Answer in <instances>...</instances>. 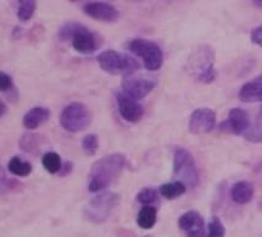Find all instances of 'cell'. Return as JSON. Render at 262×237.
<instances>
[{"label": "cell", "instance_id": "1", "mask_svg": "<svg viewBox=\"0 0 262 237\" xmlns=\"http://www.w3.org/2000/svg\"><path fill=\"white\" fill-rule=\"evenodd\" d=\"M127 166L126 156L121 153L105 155L92 165L88 179V190L97 193L105 191L116 182Z\"/></svg>", "mask_w": 262, "mask_h": 237}, {"label": "cell", "instance_id": "2", "mask_svg": "<svg viewBox=\"0 0 262 237\" xmlns=\"http://www.w3.org/2000/svg\"><path fill=\"white\" fill-rule=\"evenodd\" d=\"M59 38L61 41H71L73 49L84 55L97 52L103 43L99 34L79 22H69L62 25L59 30Z\"/></svg>", "mask_w": 262, "mask_h": 237}, {"label": "cell", "instance_id": "3", "mask_svg": "<svg viewBox=\"0 0 262 237\" xmlns=\"http://www.w3.org/2000/svg\"><path fill=\"white\" fill-rule=\"evenodd\" d=\"M189 69L191 75L201 83H212L217 72L215 70V50L209 44H201L190 54Z\"/></svg>", "mask_w": 262, "mask_h": 237}, {"label": "cell", "instance_id": "4", "mask_svg": "<svg viewBox=\"0 0 262 237\" xmlns=\"http://www.w3.org/2000/svg\"><path fill=\"white\" fill-rule=\"evenodd\" d=\"M97 62L101 70L110 75H123L124 77L133 75L139 70L140 64L134 57L127 54H121L116 50L107 49L100 53L97 57Z\"/></svg>", "mask_w": 262, "mask_h": 237}, {"label": "cell", "instance_id": "5", "mask_svg": "<svg viewBox=\"0 0 262 237\" xmlns=\"http://www.w3.org/2000/svg\"><path fill=\"white\" fill-rule=\"evenodd\" d=\"M173 176L176 180L183 184L185 187L195 188L199 184V170L195 159L185 148H177L173 156Z\"/></svg>", "mask_w": 262, "mask_h": 237}, {"label": "cell", "instance_id": "6", "mask_svg": "<svg viewBox=\"0 0 262 237\" xmlns=\"http://www.w3.org/2000/svg\"><path fill=\"white\" fill-rule=\"evenodd\" d=\"M118 202H120V196L117 193L104 191L101 193H98L97 196L93 197L88 202L84 210H83V214L88 222L101 224L108 219Z\"/></svg>", "mask_w": 262, "mask_h": 237}, {"label": "cell", "instance_id": "7", "mask_svg": "<svg viewBox=\"0 0 262 237\" xmlns=\"http://www.w3.org/2000/svg\"><path fill=\"white\" fill-rule=\"evenodd\" d=\"M92 123L89 108L81 102H72L62 109L60 114V125L67 132L76 133L88 129Z\"/></svg>", "mask_w": 262, "mask_h": 237}, {"label": "cell", "instance_id": "8", "mask_svg": "<svg viewBox=\"0 0 262 237\" xmlns=\"http://www.w3.org/2000/svg\"><path fill=\"white\" fill-rule=\"evenodd\" d=\"M127 48L132 54L142 57L145 69L158 71L164 63V54L158 44L145 38H134L127 43Z\"/></svg>", "mask_w": 262, "mask_h": 237}, {"label": "cell", "instance_id": "9", "mask_svg": "<svg viewBox=\"0 0 262 237\" xmlns=\"http://www.w3.org/2000/svg\"><path fill=\"white\" fill-rule=\"evenodd\" d=\"M216 125V113L210 108H198L189 117L188 130L193 134L209 133Z\"/></svg>", "mask_w": 262, "mask_h": 237}, {"label": "cell", "instance_id": "10", "mask_svg": "<svg viewBox=\"0 0 262 237\" xmlns=\"http://www.w3.org/2000/svg\"><path fill=\"white\" fill-rule=\"evenodd\" d=\"M250 116L244 109L233 108L229 110L228 117L220 125V130L225 133L243 134L250 130Z\"/></svg>", "mask_w": 262, "mask_h": 237}, {"label": "cell", "instance_id": "11", "mask_svg": "<svg viewBox=\"0 0 262 237\" xmlns=\"http://www.w3.org/2000/svg\"><path fill=\"white\" fill-rule=\"evenodd\" d=\"M83 11L89 17L106 24H114L120 18V11L106 2H91L83 6Z\"/></svg>", "mask_w": 262, "mask_h": 237}, {"label": "cell", "instance_id": "12", "mask_svg": "<svg viewBox=\"0 0 262 237\" xmlns=\"http://www.w3.org/2000/svg\"><path fill=\"white\" fill-rule=\"evenodd\" d=\"M178 227L187 237H205V223L199 211L188 210L178 219Z\"/></svg>", "mask_w": 262, "mask_h": 237}, {"label": "cell", "instance_id": "13", "mask_svg": "<svg viewBox=\"0 0 262 237\" xmlns=\"http://www.w3.org/2000/svg\"><path fill=\"white\" fill-rule=\"evenodd\" d=\"M155 80L144 77H133V76L124 77L122 82L124 94L129 95L130 98L136 99V101L137 99L145 98L146 95L155 88Z\"/></svg>", "mask_w": 262, "mask_h": 237}, {"label": "cell", "instance_id": "14", "mask_svg": "<svg viewBox=\"0 0 262 237\" xmlns=\"http://www.w3.org/2000/svg\"><path fill=\"white\" fill-rule=\"evenodd\" d=\"M117 105L120 115L128 123H138L144 115V108L138 101L120 92L117 94Z\"/></svg>", "mask_w": 262, "mask_h": 237}, {"label": "cell", "instance_id": "15", "mask_svg": "<svg viewBox=\"0 0 262 237\" xmlns=\"http://www.w3.org/2000/svg\"><path fill=\"white\" fill-rule=\"evenodd\" d=\"M239 99L244 103H256L262 101V76L258 75L239 89Z\"/></svg>", "mask_w": 262, "mask_h": 237}, {"label": "cell", "instance_id": "16", "mask_svg": "<svg viewBox=\"0 0 262 237\" xmlns=\"http://www.w3.org/2000/svg\"><path fill=\"white\" fill-rule=\"evenodd\" d=\"M50 117V110L44 107H36L28 110L24 116V126L27 130H36L40 125L46 124Z\"/></svg>", "mask_w": 262, "mask_h": 237}, {"label": "cell", "instance_id": "17", "mask_svg": "<svg viewBox=\"0 0 262 237\" xmlns=\"http://www.w3.org/2000/svg\"><path fill=\"white\" fill-rule=\"evenodd\" d=\"M232 201L236 204H247L254 197V186L249 181H238L231 188Z\"/></svg>", "mask_w": 262, "mask_h": 237}, {"label": "cell", "instance_id": "18", "mask_svg": "<svg viewBox=\"0 0 262 237\" xmlns=\"http://www.w3.org/2000/svg\"><path fill=\"white\" fill-rule=\"evenodd\" d=\"M158 220V210L152 206H145L139 210L137 215V224L140 229L150 230L155 226Z\"/></svg>", "mask_w": 262, "mask_h": 237}, {"label": "cell", "instance_id": "19", "mask_svg": "<svg viewBox=\"0 0 262 237\" xmlns=\"http://www.w3.org/2000/svg\"><path fill=\"white\" fill-rule=\"evenodd\" d=\"M160 193L166 200H174V198L181 197L187 192V187L180 181H172L167 182L160 186Z\"/></svg>", "mask_w": 262, "mask_h": 237}, {"label": "cell", "instance_id": "20", "mask_svg": "<svg viewBox=\"0 0 262 237\" xmlns=\"http://www.w3.org/2000/svg\"><path fill=\"white\" fill-rule=\"evenodd\" d=\"M8 169L11 174L20 176V177H26L32 172V164L20 156H12L8 164Z\"/></svg>", "mask_w": 262, "mask_h": 237}, {"label": "cell", "instance_id": "21", "mask_svg": "<svg viewBox=\"0 0 262 237\" xmlns=\"http://www.w3.org/2000/svg\"><path fill=\"white\" fill-rule=\"evenodd\" d=\"M41 164L49 174H57L62 165L61 156L55 152H48L41 158Z\"/></svg>", "mask_w": 262, "mask_h": 237}, {"label": "cell", "instance_id": "22", "mask_svg": "<svg viewBox=\"0 0 262 237\" xmlns=\"http://www.w3.org/2000/svg\"><path fill=\"white\" fill-rule=\"evenodd\" d=\"M37 9V3L33 0H22L18 3L17 8V18L21 22H27L34 15V11Z\"/></svg>", "mask_w": 262, "mask_h": 237}, {"label": "cell", "instance_id": "23", "mask_svg": "<svg viewBox=\"0 0 262 237\" xmlns=\"http://www.w3.org/2000/svg\"><path fill=\"white\" fill-rule=\"evenodd\" d=\"M39 137L37 134L27 132L25 133L24 136L20 139V142H18V147H20L21 150L26 153H33L36 152L39 147Z\"/></svg>", "mask_w": 262, "mask_h": 237}, {"label": "cell", "instance_id": "24", "mask_svg": "<svg viewBox=\"0 0 262 237\" xmlns=\"http://www.w3.org/2000/svg\"><path fill=\"white\" fill-rule=\"evenodd\" d=\"M82 148L87 155H94L99 148V139L97 134L89 133L84 136V139L82 140Z\"/></svg>", "mask_w": 262, "mask_h": 237}, {"label": "cell", "instance_id": "25", "mask_svg": "<svg viewBox=\"0 0 262 237\" xmlns=\"http://www.w3.org/2000/svg\"><path fill=\"white\" fill-rule=\"evenodd\" d=\"M226 227L223 225L222 220L219 216L213 215L209 223V232L206 237H225Z\"/></svg>", "mask_w": 262, "mask_h": 237}, {"label": "cell", "instance_id": "26", "mask_svg": "<svg viewBox=\"0 0 262 237\" xmlns=\"http://www.w3.org/2000/svg\"><path fill=\"white\" fill-rule=\"evenodd\" d=\"M158 200V191L154 190L151 187H145L143 190H140L137 194V201L139 203L145 204V206H150L151 203Z\"/></svg>", "mask_w": 262, "mask_h": 237}, {"label": "cell", "instance_id": "27", "mask_svg": "<svg viewBox=\"0 0 262 237\" xmlns=\"http://www.w3.org/2000/svg\"><path fill=\"white\" fill-rule=\"evenodd\" d=\"M18 184L16 180H10V179H6L4 175H0V194H4L6 192L15 190L17 187Z\"/></svg>", "mask_w": 262, "mask_h": 237}, {"label": "cell", "instance_id": "28", "mask_svg": "<svg viewBox=\"0 0 262 237\" xmlns=\"http://www.w3.org/2000/svg\"><path fill=\"white\" fill-rule=\"evenodd\" d=\"M12 87L14 83L11 76L4 71H0V92H9Z\"/></svg>", "mask_w": 262, "mask_h": 237}, {"label": "cell", "instance_id": "29", "mask_svg": "<svg viewBox=\"0 0 262 237\" xmlns=\"http://www.w3.org/2000/svg\"><path fill=\"white\" fill-rule=\"evenodd\" d=\"M250 38H251V42L254 44H256V46H258V47L262 46V26L261 25H258L257 27H255L254 30L251 31Z\"/></svg>", "mask_w": 262, "mask_h": 237}, {"label": "cell", "instance_id": "30", "mask_svg": "<svg viewBox=\"0 0 262 237\" xmlns=\"http://www.w3.org/2000/svg\"><path fill=\"white\" fill-rule=\"evenodd\" d=\"M73 170V164L72 162H70V160H67V162L63 163V164L61 165V169H60V171L57 172L61 177H63V176H67L70 175Z\"/></svg>", "mask_w": 262, "mask_h": 237}, {"label": "cell", "instance_id": "31", "mask_svg": "<svg viewBox=\"0 0 262 237\" xmlns=\"http://www.w3.org/2000/svg\"><path fill=\"white\" fill-rule=\"evenodd\" d=\"M6 111H8V107H6V104L0 99V117H2L3 115H5Z\"/></svg>", "mask_w": 262, "mask_h": 237}, {"label": "cell", "instance_id": "32", "mask_svg": "<svg viewBox=\"0 0 262 237\" xmlns=\"http://www.w3.org/2000/svg\"><path fill=\"white\" fill-rule=\"evenodd\" d=\"M144 237H152V236H144Z\"/></svg>", "mask_w": 262, "mask_h": 237}]
</instances>
